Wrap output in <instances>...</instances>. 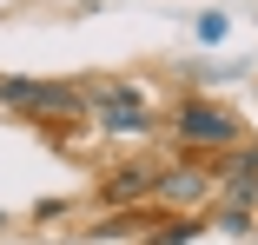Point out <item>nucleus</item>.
Returning a JSON list of instances; mask_svg holds the SVG:
<instances>
[{"label": "nucleus", "mask_w": 258, "mask_h": 245, "mask_svg": "<svg viewBox=\"0 0 258 245\" xmlns=\"http://www.w3.org/2000/svg\"><path fill=\"white\" fill-rule=\"evenodd\" d=\"M86 113L99 119V133H152L159 113L133 80H86Z\"/></svg>", "instance_id": "nucleus-2"}, {"label": "nucleus", "mask_w": 258, "mask_h": 245, "mask_svg": "<svg viewBox=\"0 0 258 245\" xmlns=\"http://www.w3.org/2000/svg\"><path fill=\"white\" fill-rule=\"evenodd\" d=\"M219 192V172L205 166L199 153H185L179 166H166L159 172V186H152V206H172V212H199L205 199Z\"/></svg>", "instance_id": "nucleus-3"}, {"label": "nucleus", "mask_w": 258, "mask_h": 245, "mask_svg": "<svg viewBox=\"0 0 258 245\" xmlns=\"http://www.w3.org/2000/svg\"><path fill=\"white\" fill-rule=\"evenodd\" d=\"M192 232H199V225H192V219H185V212H179V219H172V225H159V238H146V245H185V238H192Z\"/></svg>", "instance_id": "nucleus-6"}, {"label": "nucleus", "mask_w": 258, "mask_h": 245, "mask_svg": "<svg viewBox=\"0 0 258 245\" xmlns=\"http://www.w3.org/2000/svg\"><path fill=\"white\" fill-rule=\"evenodd\" d=\"M172 139L185 146V153H199V159H205V153L219 159L225 146H238V139H245V126H238V113H232V106L199 100V93H192V100H179V106H172Z\"/></svg>", "instance_id": "nucleus-1"}, {"label": "nucleus", "mask_w": 258, "mask_h": 245, "mask_svg": "<svg viewBox=\"0 0 258 245\" xmlns=\"http://www.w3.org/2000/svg\"><path fill=\"white\" fill-rule=\"evenodd\" d=\"M0 106H14V113H46V80L7 73V80H0Z\"/></svg>", "instance_id": "nucleus-5"}, {"label": "nucleus", "mask_w": 258, "mask_h": 245, "mask_svg": "<svg viewBox=\"0 0 258 245\" xmlns=\"http://www.w3.org/2000/svg\"><path fill=\"white\" fill-rule=\"evenodd\" d=\"M133 225H139V219H133V212H119V219H106V232H99V238H126Z\"/></svg>", "instance_id": "nucleus-7"}, {"label": "nucleus", "mask_w": 258, "mask_h": 245, "mask_svg": "<svg viewBox=\"0 0 258 245\" xmlns=\"http://www.w3.org/2000/svg\"><path fill=\"white\" fill-rule=\"evenodd\" d=\"M152 186H159V166H119L99 186V206H139V199H152Z\"/></svg>", "instance_id": "nucleus-4"}]
</instances>
